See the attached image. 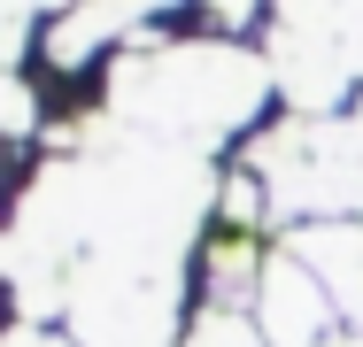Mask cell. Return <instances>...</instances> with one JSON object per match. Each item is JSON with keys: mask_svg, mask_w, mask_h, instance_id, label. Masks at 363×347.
Returning a JSON list of instances; mask_svg holds the SVG:
<instances>
[{"mask_svg": "<svg viewBox=\"0 0 363 347\" xmlns=\"http://www.w3.org/2000/svg\"><path fill=\"white\" fill-rule=\"evenodd\" d=\"M255 309H263V332L279 347H301V340L325 332V285H317V271H309L301 255H279V263L263 271Z\"/></svg>", "mask_w": 363, "mask_h": 347, "instance_id": "6da1fadb", "label": "cell"}, {"mask_svg": "<svg viewBox=\"0 0 363 347\" xmlns=\"http://www.w3.org/2000/svg\"><path fill=\"white\" fill-rule=\"evenodd\" d=\"M348 347H363V340H348Z\"/></svg>", "mask_w": 363, "mask_h": 347, "instance_id": "7a4b0ae2", "label": "cell"}]
</instances>
